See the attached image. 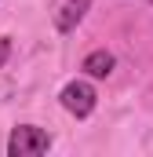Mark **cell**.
<instances>
[{"mask_svg": "<svg viewBox=\"0 0 153 157\" xmlns=\"http://www.w3.org/2000/svg\"><path fill=\"white\" fill-rule=\"evenodd\" d=\"M58 99H62V106H66L73 117H91V110H95V102H99V95H95V88H91L88 80H69Z\"/></svg>", "mask_w": 153, "mask_h": 157, "instance_id": "cell-2", "label": "cell"}, {"mask_svg": "<svg viewBox=\"0 0 153 157\" xmlns=\"http://www.w3.org/2000/svg\"><path fill=\"white\" fill-rule=\"evenodd\" d=\"M11 59V40L7 37H0V70H4V62Z\"/></svg>", "mask_w": 153, "mask_h": 157, "instance_id": "cell-5", "label": "cell"}, {"mask_svg": "<svg viewBox=\"0 0 153 157\" xmlns=\"http://www.w3.org/2000/svg\"><path fill=\"white\" fill-rule=\"evenodd\" d=\"M113 66H117V59L110 55V51H102V48H99V51L84 55V66H80V70H84L88 77L102 80V77H110V73H113Z\"/></svg>", "mask_w": 153, "mask_h": 157, "instance_id": "cell-4", "label": "cell"}, {"mask_svg": "<svg viewBox=\"0 0 153 157\" xmlns=\"http://www.w3.org/2000/svg\"><path fill=\"white\" fill-rule=\"evenodd\" d=\"M88 7H91V0H66V4L58 7V15H55V29H58V33H73L76 26L84 22Z\"/></svg>", "mask_w": 153, "mask_h": 157, "instance_id": "cell-3", "label": "cell"}, {"mask_svg": "<svg viewBox=\"0 0 153 157\" xmlns=\"http://www.w3.org/2000/svg\"><path fill=\"white\" fill-rule=\"evenodd\" d=\"M51 150V135L37 124H18L7 139V157H37Z\"/></svg>", "mask_w": 153, "mask_h": 157, "instance_id": "cell-1", "label": "cell"}]
</instances>
